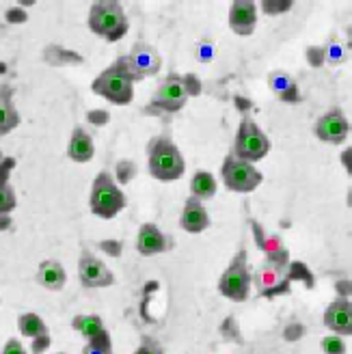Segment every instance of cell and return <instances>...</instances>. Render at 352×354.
Returning <instances> with one entry per match:
<instances>
[{"instance_id":"cell-1","label":"cell","mask_w":352,"mask_h":354,"mask_svg":"<svg viewBox=\"0 0 352 354\" xmlns=\"http://www.w3.org/2000/svg\"><path fill=\"white\" fill-rule=\"evenodd\" d=\"M147 169L156 182H178L186 171L180 147L169 136H156L147 145Z\"/></svg>"},{"instance_id":"cell-2","label":"cell","mask_w":352,"mask_h":354,"mask_svg":"<svg viewBox=\"0 0 352 354\" xmlns=\"http://www.w3.org/2000/svg\"><path fill=\"white\" fill-rule=\"evenodd\" d=\"M134 82L136 78L130 72L126 57H121L111 67L104 69L102 74H98L91 88H93V93L109 100L111 104L126 106L134 100Z\"/></svg>"},{"instance_id":"cell-3","label":"cell","mask_w":352,"mask_h":354,"mask_svg":"<svg viewBox=\"0 0 352 354\" xmlns=\"http://www.w3.org/2000/svg\"><path fill=\"white\" fill-rule=\"evenodd\" d=\"M86 26H89L98 37H104L113 44L126 37L130 22L119 3H115V0H100V3L91 5L89 17H86Z\"/></svg>"},{"instance_id":"cell-4","label":"cell","mask_w":352,"mask_h":354,"mask_svg":"<svg viewBox=\"0 0 352 354\" xmlns=\"http://www.w3.org/2000/svg\"><path fill=\"white\" fill-rule=\"evenodd\" d=\"M201 84L197 76H178V74H169L165 82L154 91L151 95V106L158 111L165 113H178L182 111L190 95H199Z\"/></svg>"},{"instance_id":"cell-5","label":"cell","mask_w":352,"mask_h":354,"mask_svg":"<svg viewBox=\"0 0 352 354\" xmlns=\"http://www.w3.org/2000/svg\"><path fill=\"white\" fill-rule=\"evenodd\" d=\"M126 194L117 186V182L113 180V175L109 171L98 173V177L93 180L91 186V194H89V209L98 218H115L119 212L126 207Z\"/></svg>"},{"instance_id":"cell-6","label":"cell","mask_w":352,"mask_h":354,"mask_svg":"<svg viewBox=\"0 0 352 354\" xmlns=\"http://www.w3.org/2000/svg\"><path fill=\"white\" fill-rule=\"evenodd\" d=\"M270 151V138L259 128L251 117H244L240 121V128L234 140V156L240 158L244 162H259L268 156Z\"/></svg>"},{"instance_id":"cell-7","label":"cell","mask_w":352,"mask_h":354,"mask_svg":"<svg viewBox=\"0 0 352 354\" xmlns=\"http://www.w3.org/2000/svg\"><path fill=\"white\" fill-rule=\"evenodd\" d=\"M219 294L234 300V303H244L251 294V270L246 263V253L240 251L227 270L219 279Z\"/></svg>"},{"instance_id":"cell-8","label":"cell","mask_w":352,"mask_h":354,"mask_svg":"<svg viewBox=\"0 0 352 354\" xmlns=\"http://www.w3.org/2000/svg\"><path fill=\"white\" fill-rule=\"evenodd\" d=\"M221 177L227 188L232 192H240V194L253 192L263 180V175L259 173V169L255 165L240 160V158H236L234 153H230L223 160Z\"/></svg>"},{"instance_id":"cell-9","label":"cell","mask_w":352,"mask_h":354,"mask_svg":"<svg viewBox=\"0 0 352 354\" xmlns=\"http://www.w3.org/2000/svg\"><path fill=\"white\" fill-rule=\"evenodd\" d=\"M78 277L82 286L91 290L111 288L115 283V274L111 272L109 266L86 249L80 253V259H78Z\"/></svg>"},{"instance_id":"cell-10","label":"cell","mask_w":352,"mask_h":354,"mask_svg":"<svg viewBox=\"0 0 352 354\" xmlns=\"http://www.w3.org/2000/svg\"><path fill=\"white\" fill-rule=\"evenodd\" d=\"M313 134L320 140H324V143L342 145L350 136V121L342 109H331L328 113H324L318 121H315Z\"/></svg>"},{"instance_id":"cell-11","label":"cell","mask_w":352,"mask_h":354,"mask_svg":"<svg viewBox=\"0 0 352 354\" xmlns=\"http://www.w3.org/2000/svg\"><path fill=\"white\" fill-rule=\"evenodd\" d=\"M126 61H128V67H130V72L134 74L136 80H143L145 76H156L163 67L160 55L156 52V48H151L145 41L134 44L130 55L126 57Z\"/></svg>"},{"instance_id":"cell-12","label":"cell","mask_w":352,"mask_h":354,"mask_svg":"<svg viewBox=\"0 0 352 354\" xmlns=\"http://www.w3.org/2000/svg\"><path fill=\"white\" fill-rule=\"evenodd\" d=\"M324 326L331 333L342 335V337H350V335H352V303L348 298L340 296L326 307Z\"/></svg>"},{"instance_id":"cell-13","label":"cell","mask_w":352,"mask_h":354,"mask_svg":"<svg viewBox=\"0 0 352 354\" xmlns=\"http://www.w3.org/2000/svg\"><path fill=\"white\" fill-rule=\"evenodd\" d=\"M169 246H171V240L160 232V227L154 225V223L140 225L138 234H136V251H138V255L154 257V255L167 253Z\"/></svg>"},{"instance_id":"cell-14","label":"cell","mask_w":352,"mask_h":354,"mask_svg":"<svg viewBox=\"0 0 352 354\" xmlns=\"http://www.w3.org/2000/svg\"><path fill=\"white\" fill-rule=\"evenodd\" d=\"M257 26V5L251 0H236L230 9V28L240 35V37H249Z\"/></svg>"},{"instance_id":"cell-15","label":"cell","mask_w":352,"mask_h":354,"mask_svg":"<svg viewBox=\"0 0 352 354\" xmlns=\"http://www.w3.org/2000/svg\"><path fill=\"white\" fill-rule=\"evenodd\" d=\"M210 214L203 205V201L195 199V197H188L182 209V216H180V227L188 234H203L205 229L210 227Z\"/></svg>"},{"instance_id":"cell-16","label":"cell","mask_w":352,"mask_h":354,"mask_svg":"<svg viewBox=\"0 0 352 354\" xmlns=\"http://www.w3.org/2000/svg\"><path fill=\"white\" fill-rule=\"evenodd\" d=\"M67 156L69 160L76 162V165H84L89 162L91 158L95 156V145H93V138L91 134L86 132L82 126H76L72 136H69V143H67Z\"/></svg>"},{"instance_id":"cell-17","label":"cell","mask_w":352,"mask_h":354,"mask_svg":"<svg viewBox=\"0 0 352 354\" xmlns=\"http://www.w3.org/2000/svg\"><path fill=\"white\" fill-rule=\"evenodd\" d=\"M37 283L48 292H61L67 283V272L57 259H44L37 268Z\"/></svg>"},{"instance_id":"cell-18","label":"cell","mask_w":352,"mask_h":354,"mask_svg":"<svg viewBox=\"0 0 352 354\" xmlns=\"http://www.w3.org/2000/svg\"><path fill=\"white\" fill-rule=\"evenodd\" d=\"M20 126V113L13 106L11 86H0V136H7L11 130Z\"/></svg>"},{"instance_id":"cell-19","label":"cell","mask_w":352,"mask_h":354,"mask_svg":"<svg viewBox=\"0 0 352 354\" xmlns=\"http://www.w3.org/2000/svg\"><path fill=\"white\" fill-rule=\"evenodd\" d=\"M268 86L281 102H298V86L288 72H270Z\"/></svg>"},{"instance_id":"cell-20","label":"cell","mask_w":352,"mask_h":354,"mask_svg":"<svg viewBox=\"0 0 352 354\" xmlns=\"http://www.w3.org/2000/svg\"><path fill=\"white\" fill-rule=\"evenodd\" d=\"M219 190L216 177L210 171H197L190 180V194L199 201H210Z\"/></svg>"},{"instance_id":"cell-21","label":"cell","mask_w":352,"mask_h":354,"mask_svg":"<svg viewBox=\"0 0 352 354\" xmlns=\"http://www.w3.org/2000/svg\"><path fill=\"white\" fill-rule=\"evenodd\" d=\"M72 328L78 330L86 342H89V339H95V337H100V335L106 333V328H104V322H102V317H100L98 313L76 315L74 320H72Z\"/></svg>"},{"instance_id":"cell-22","label":"cell","mask_w":352,"mask_h":354,"mask_svg":"<svg viewBox=\"0 0 352 354\" xmlns=\"http://www.w3.org/2000/svg\"><path fill=\"white\" fill-rule=\"evenodd\" d=\"M17 326H20V333L24 337H30V339H37V337L48 335V324L37 313H22L20 320H17Z\"/></svg>"},{"instance_id":"cell-23","label":"cell","mask_w":352,"mask_h":354,"mask_svg":"<svg viewBox=\"0 0 352 354\" xmlns=\"http://www.w3.org/2000/svg\"><path fill=\"white\" fill-rule=\"evenodd\" d=\"M82 354H113V342H111L109 330L100 335V337L86 342L82 348Z\"/></svg>"},{"instance_id":"cell-24","label":"cell","mask_w":352,"mask_h":354,"mask_svg":"<svg viewBox=\"0 0 352 354\" xmlns=\"http://www.w3.org/2000/svg\"><path fill=\"white\" fill-rule=\"evenodd\" d=\"M17 205V199H15V190L0 180V216H5V214H11V212L15 209Z\"/></svg>"},{"instance_id":"cell-25","label":"cell","mask_w":352,"mask_h":354,"mask_svg":"<svg viewBox=\"0 0 352 354\" xmlns=\"http://www.w3.org/2000/svg\"><path fill=\"white\" fill-rule=\"evenodd\" d=\"M322 352L324 354H346V342L342 335H326L322 339Z\"/></svg>"},{"instance_id":"cell-26","label":"cell","mask_w":352,"mask_h":354,"mask_svg":"<svg viewBox=\"0 0 352 354\" xmlns=\"http://www.w3.org/2000/svg\"><path fill=\"white\" fill-rule=\"evenodd\" d=\"M307 59H309V63L311 65H322L324 61H326V55H324V48H309L307 50Z\"/></svg>"},{"instance_id":"cell-27","label":"cell","mask_w":352,"mask_h":354,"mask_svg":"<svg viewBox=\"0 0 352 354\" xmlns=\"http://www.w3.org/2000/svg\"><path fill=\"white\" fill-rule=\"evenodd\" d=\"M3 354H26V348H24V344L20 342V339H9L7 344H5V348H3Z\"/></svg>"},{"instance_id":"cell-28","label":"cell","mask_w":352,"mask_h":354,"mask_svg":"<svg viewBox=\"0 0 352 354\" xmlns=\"http://www.w3.org/2000/svg\"><path fill=\"white\" fill-rule=\"evenodd\" d=\"M134 354H163V348L156 346L154 342H143L134 350Z\"/></svg>"},{"instance_id":"cell-29","label":"cell","mask_w":352,"mask_h":354,"mask_svg":"<svg viewBox=\"0 0 352 354\" xmlns=\"http://www.w3.org/2000/svg\"><path fill=\"white\" fill-rule=\"evenodd\" d=\"M48 346H50V333L44 335V337L33 339V352H35V354H41L44 350H48Z\"/></svg>"},{"instance_id":"cell-30","label":"cell","mask_w":352,"mask_h":354,"mask_svg":"<svg viewBox=\"0 0 352 354\" xmlns=\"http://www.w3.org/2000/svg\"><path fill=\"white\" fill-rule=\"evenodd\" d=\"M28 15L22 9H9L7 11V22H26Z\"/></svg>"},{"instance_id":"cell-31","label":"cell","mask_w":352,"mask_h":354,"mask_svg":"<svg viewBox=\"0 0 352 354\" xmlns=\"http://www.w3.org/2000/svg\"><path fill=\"white\" fill-rule=\"evenodd\" d=\"M91 121H95V123L109 121V115H106V113H102V111H93V115H91Z\"/></svg>"},{"instance_id":"cell-32","label":"cell","mask_w":352,"mask_h":354,"mask_svg":"<svg viewBox=\"0 0 352 354\" xmlns=\"http://www.w3.org/2000/svg\"><path fill=\"white\" fill-rule=\"evenodd\" d=\"M11 225V218L5 214V216H0V232H3V229H7Z\"/></svg>"},{"instance_id":"cell-33","label":"cell","mask_w":352,"mask_h":354,"mask_svg":"<svg viewBox=\"0 0 352 354\" xmlns=\"http://www.w3.org/2000/svg\"><path fill=\"white\" fill-rule=\"evenodd\" d=\"M57 354H65V352H57Z\"/></svg>"}]
</instances>
